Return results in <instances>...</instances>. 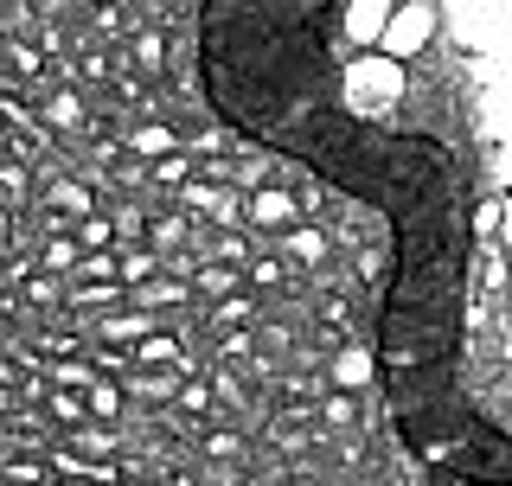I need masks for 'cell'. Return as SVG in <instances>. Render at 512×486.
<instances>
[{
  "mask_svg": "<svg viewBox=\"0 0 512 486\" xmlns=\"http://www.w3.org/2000/svg\"><path fill=\"white\" fill-rule=\"evenodd\" d=\"M346 0H199V84L224 128L308 167L391 224L378 301V391L416 461L461 486H512V435L461 391L468 180L423 128H384L346 96L333 52Z\"/></svg>",
  "mask_w": 512,
  "mask_h": 486,
  "instance_id": "obj_1",
  "label": "cell"
},
{
  "mask_svg": "<svg viewBox=\"0 0 512 486\" xmlns=\"http://www.w3.org/2000/svg\"><path fill=\"white\" fill-rule=\"evenodd\" d=\"M237 288H244V275H237L231 263H218V256L199 269V295H237Z\"/></svg>",
  "mask_w": 512,
  "mask_h": 486,
  "instance_id": "obj_2",
  "label": "cell"
},
{
  "mask_svg": "<svg viewBox=\"0 0 512 486\" xmlns=\"http://www.w3.org/2000/svg\"><path fill=\"white\" fill-rule=\"evenodd\" d=\"M288 218H295L288 192H256L250 199V224H288Z\"/></svg>",
  "mask_w": 512,
  "mask_h": 486,
  "instance_id": "obj_3",
  "label": "cell"
},
{
  "mask_svg": "<svg viewBox=\"0 0 512 486\" xmlns=\"http://www.w3.org/2000/svg\"><path fill=\"white\" fill-rule=\"evenodd\" d=\"M45 199H52V212H77V218H90V192H84V186H71V180H58L52 192H45Z\"/></svg>",
  "mask_w": 512,
  "mask_h": 486,
  "instance_id": "obj_4",
  "label": "cell"
},
{
  "mask_svg": "<svg viewBox=\"0 0 512 486\" xmlns=\"http://www.w3.org/2000/svg\"><path fill=\"white\" fill-rule=\"evenodd\" d=\"M26 180H32V173L20 167V160H0V192H7V199H13V205H20V199H26Z\"/></svg>",
  "mask_w": 512,
  "mask_h": 486,
  "instance_id": "obj_5",
  "label": "cell"
},
{
  "mask_svg": "<svg viewBox=\"0 0 512 486\" xmlns=\"http://www.w3.org/2000/svg\"><path fill=\"white\" fill-rule=\"evenodd\" d=\"M160 64H167V45H160V32H141V77H160Z\"/></svg>",
  "mask_w": 512,
  "mask_h": 486,
  "instance_id": "obj_6",
  "label": "cell"
},
{
  "mask_svg": "<svg viewBox=\"0 0 512 486\" xmlns=\"http://www.w3.org/2000/svg\"><path fill=\"white\" fill-rule=\"evenodd\" d=\"M141 359H148V365L167 359V365H173V359H180V339H173V333H167V339H141Z\"/></svg>",
  "mask_w": 512,
  "mask_h": 486,
  "instance_id": "obj_7",
  "label": "cell"
},
{
  "mask_svg": "<svg viewBox=\"0 0 512 486\" xmlns=\"http://www.w3.org/2000/svg\"><path fill=\"white\" fill-rule=\"evenodd\" d=\"M148 180H160V186H186V180H192V160H160Z\"/></svg>",
  "mask_w": 512,
  "mask_h": 486,
  "instance_id": "obj_8",
  "label": "cell"
},
{
  "mask_svg": "<svg viewBox=\"0 0 512 486\" xmlns=\"http://www.w3.org/2000/svg\"><path fill=\"white\" fill-rule=\"evenodd\" d=\"M282 275H288L282 263H250V269H244V282H250V288H282Z\"/></svg>",
  "mask_w": 512,
  "mask_h": 486,
  "instance_id": "obj_9",
  "label": "cell"
},
{
  "mask_svg": "<svg viewBox=\"0 0 512 486\" xmlns=\"http://www.w3.org/2000/svg\"><path fill=\"white\" fill-rule=\"evenodd\" d=\"M52 122H64V128H77L84 122V109H77V96H52V109H45Z\"/></svg>",
  "mask_w": 512,
  "mask_h": 486,
  "instance_id": "obj_10",
  "label": "cell"
},
{
  "mask_svg": "<svg viewBox=\"0 0 512 486\" xmlns=\"http://www.w3.org/2000/svg\"><path fill=\"white\" fill-rule=\"evenodd\" d=\"M109 237H116L109 218H84V224H77V243H109Z\"/></svg>",
  "mask_w": 512,
  "mask_h": 486,
  "instance_id": "obj_11",
  "label": "cell"
},
{
  "mask_svg": "<svg viewBox=\"0 0 512 486\" xmlns=\"http://www.w3.org/2000/svg\"><path fill=\"white\" fill-rule=\"evenodd\" d=\"M52 416H58V423H84V403H77V397H52Z\"/></svg>",
  "mask_w": 512,
  "mask_h": 486,
  "instance_id": "obj_12",
  "label": "cell"
},
{
  "mask_svg": "<svg viewBox=\"0 0 512 486\" xmlns=\"http://www.w3.org/2000/svg\"><path fill=\"white\" fill-rule=\"evenodd\" d=\"M103 333H109V339H141V333H154V327H148V320H109Z\"/></svg>",
  "mask_w": 512,
  "mask_h": 486,
  "instance_id": "obj_13",
  "label": "cell"
},
{
  "mask_svg": "<svg viewBox=\"0 0 512 486\" xmlns=\"http://www.w3.org/2000/svg\"><path fill=\"white\" fill-rule=\"evenodd\" d=\"M135 148L141 154H160V148H173V135H167V128H148V135H135Z\"/></svg>",
  "mask_w": 512,
  "mask_h": 486,
  "instance_id": "obj_14",
  "label": "cell"
},
{
  "mask_svg": "<svg viewBox=\"0 0 512 486\" xmlns=\"http://www.w3.org/2000/svg\"><path fill=\"white\" fill-rule=\"evenodd\" d=\"M45 263H52V269H71L77 250H71V243H45Z\"/></svg>",
  "mask_w": 512,
  "mask_h": 486,
  "instance_id": "obj_15",
  "label": "cell"
},
{
  "mask_svg": "<svg viewBox=\"0 0 512 486\" xmlns=\"http://www.w3.org/2000/svg\"><path fill=\"white\" fill-rule=\"evenodd\" d=\"M180 403H186V410H212V391H205V384H186Z\"/></svg>",
  "mask_w": 512,
  "mask_h": 486,
  "instance_id": "obj_16",
  "label": "cell"
},
{
  "mask_svg": "<svg viewBox=\"0 0 512 486\" xmlns=\"http://www.w3.org/2000/svg\"><path fill=\"white\" fill-rule=\"evenodd\" d=\"M90 403H96V410H103V416H116V410H122V397H116V391H103V384H96V391H90Z\"/></svg>",
  "mask_w": 512,
  "mask_h": 486,
  "instance_id": "obj_17",
  "label": "cell"
},
{
  "mask_svg": "<svg viewBox=\"0 0 512 486\" xmlns=\"http://www.w3.org/2000/svg\"><path fill=\"white\" fill-rule=\"evenodd\" d=\"M205 455H237V435H205Z\"/></svg>",
  "mask_w": 512,
  "mask_h": 486,
  "instance_id": "obj_18",
  "label": "cell"
}]
</instances>
